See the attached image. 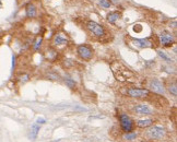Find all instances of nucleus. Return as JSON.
I'll return each mask as SVG.
<instances>
[{"mask_svg":"<svg viewBox=\"0 0 177 142\" xmlns=\"http://www.w3.org/2000/svg\"><path fill=\"white\" fill-rule=\"evenodd\" d=\"M110 67H112L115 78L118 81H120V82H134L136 81L134 72L127 67H125L120 62L114 61L110 65Z\"/></svg>","mask_w":177,"mask_h":142,"instance_id":"obj_1","label":"nucleus"},{"mask_svg":"<svg viewBox=\"0 0 177 142\" xmlns=\"http://www.w3.org/2000/svg\"><path fill=\"white\" fill-rule=\"evenodd\" d=\"M77 53H78V56L84 61H90L93 58V56H94L92 47L90 45H86V44L79 45L78 48H77Z\"/></svg>","mask_w":177,"mask_h":142,"instance_id":"obj_2","label":"nucleus"},{"mask_svg":"<svg viewBox=\"0 0 177 142\" xmlns=\"http://www.w3.org/2000/svg\"><path fill=\"white\" fill-rule=\"evenodd\" d=\"M86 29L91 32L94 36L96 37H103L105 35V29L102 24H100L95 21H87L86 22Z\"/></svg>","mask_w":177,"mask_h":142,"instance_id":"obj_3","label":"nucleus"},{"mask_svg":"<svg viewBox=\"0 0 177 142\" xmlns=\"http://www.w3.org/2000/svg\"><path fill=\"white\" fill-rule=\"evenodd\" d=\"M119 123H120V127H122V130L125 132V133H127V132H131V131H134V121H132V119L129 117L127 114H120L119 115Z\"/></svg>","mask_w":177,"mask_h":142,"instance_id":"obj_4","label":"nucleus"},{"mask_svg":"<svg viewBox=\"0 0 177 142\" xmlns=\"http://www.w3.org/2000/svg\"><path fill=\"white\" fill-rule=\"evenodd\" d=\"M150 91L148 89H140V87H130L127 90V95L132 99H144L150 96Z\"/></svg>","mask_w":177,"mask_h":142,"instance_id":"obj_5","label":"nucleus"},{"mask_svg":"<svg viewBox=\"0 0 177 142\" xmlns=\"http://www.w3.org/2000/svg\"><path fill=\"white\" fill-rule=\"evenodd\" d=\"M160 44L163 47H172L175 44V36L168 31H163L159 35Z\"/></svg>","mask_w":177,"mask_h":142,"instance_id":"obj_6","label":"nucleus"},{"mask_svg":"<svg viewBox=\"0 0 177 142\" xmlns=\"http://www.w3.org/2000/svg\"><path fill=\"white\" fill-rule=\"evenodd\" d=\"M148 135L151 139H162L165 137V129L163 127H160V126H154V127H151L149 131H148Z\"/></svg>","mask_w":177,"mask_h":142,"instance_id":"obj_7","label":"nucleus"},{"mask_svg":"<svg viewBox=\"0 0 177 142\" xmlns=\"http://www.w3.org/2000/svg\"><path fill=\"white\" fill-rule=\"evenodd\" d=\"M149 87L152 90L154 93H158V94H162L164 95L165 90H164V85L162 84V82L159 81L158 79H152L149 83Z\"/></svg>","mask_w":177,"mask_h":142,"instance_id":"obj_8","label":"nucleus"},{"mask_svg":"<svg viewBox=\"0 0 177 142\" xmlns=\"http://www.w3.org/2000/svg\"><path fill=\"white\" fill-rule=\"evenodd\" d=\"M68 43H69V39H68V36L63 33H58L57 35L54 38V46L56 47H63V46H67Z\"/></svg>","mask_w":177,"mask_h":142,"instance_id":"obj_9","label":"nucleus"},{"mask_svg":"<svg viewBox=\"0 0 177 142\" xmlns=\"http://www.w3.org/2000/svg\"><path fill=\"white\" fill-rule=\"evenodd\" d=\"M134 44L139 48H152L154 47L151 38H140V39H134Z\"/></svg>","mask_w":177,"mask_h":142,"instance_id":"obj_10","label":"nucleus"},{"mask_svg":"<svg viewBox=\"0 0 177 142\" xmlns=\"http://www.w3.org/2000/svg\"><path fill=\"white\" fill-rule=\"evenodd\" d=\"M134 111L138 115H151L152 109L146 104H137L134 107Z\"/></svg>","mask_w":177,"mask_h":142,"instance_id":"obj_11","label":"nucleus"},{"mask_svg":"<svg viewBox=\"0 0 177 142\" xmlns=\"http://www.w3.org/2000/svg\"><path fill=\"white\" fill-rule=\"evenodd\" d=\"M25 12H26V17H27L29 19L36 18L37 9H36V7H35V5H33V3H29V5L26 6Z\"/></svg>","mask_w":177,"mask_h":142,"instance_id":"obj_12","label":"nucleus"},{"mask_svg":"<svg viewBox=\"0 0 177 142\" xmlns=\"http://www.w3.org/2000/svg\"><path fill=\"white\" fill-rule=\"evenodd\" d=\"M120 17H122V13L119 12V11H110V12L107 14L106 19H107V21L110 22V24H115L117 20L120 19Z\"/></svg>","mask_w":177,"mask_h":142,"instance_id":"obj_13","label":"nucleus"},{"mask_svg":"<svg viewBox=\"0 0 177 142\" xmlns=\"http://www.w3.org/2000/svg\"><path fill=\"white\" fill-rule=\"evenodd\" d=\"M154 123V120L153 119H150V118H147V119H140V120H137V127H139V128H149V127H151Z\"/></svg>","mask_w":177,"mask_h":142,"instance_id":"obj_14","label":"nucleus"},{"mask_svg":"<svg viewBox=\"0 0 177 142\" xmlns=\"http://www.w3.org/2000/svg\"><path fill=\"white\" fill-rule=\"evenodd\" d=\"M39 130H41V125L38 124H35L32 125V128H31V132H30V137L32 140H35L38 136V132H39Z\"/></svg>","mask_w":177,"mask_h":142,"instance_id":"obj_15","label":"nucleus"},{"mask_svg":"<svg viewBox=\"0 0 177 142\" xmlns=\"http://www.w3.org/2000/svg\"><path fill=\"white\" fill-rule=\"evenodd\" d=\"M177 85H176V81H173V83H170L168 84V91L171 93L173 96H176L177 95Z\"/></svg>","mask_w":177,"mask_h":142,"instance_id":"obj_16","label":"nucleus"},{"mask_svg":"<svg viewBox=\"0 0 177 142\" xmlns=\"http://www.w3.org/2000/svg\"><path fill=\"white\" fill-rule=\"evenodd\" d=\"M124 139L125 140H128V141H132V140H136L137 139V133L131 131V132H127L125 136H124Z\"/></svg>","mask_w":177,"mask_h":142,"instance_id":"obj_17","label":"nucleus"},{"mask_svg":"<svg viewBox=\"0 0 177 142\" xmlns=\"http://www.w3.org/2000/svg\"><path fill=\"white\" fill-rule=\"evenodd\" d=\"M158 55L164 60V61H167V62H172V59L170 58V56L167 55L166 53H164L163 50H158Z\"/></svg>","mask_w":177,"mask_h":142,"instance_id":"obj_18","label":"nucleus"},{"mask_svg":"<svg viewBox=\"0 0 177 142\" xmlns=\"http://www.w3.org/2000/svg\"><path fill=\"white\" fill-rule=\"evenodd\" d=\"M42 43H43V38H42V37H37L36 41L33 44V49L38 50L41 48V46H42Z\"/></svg>","mask_w":177,"mask_h":142,"instance_id":"obj_19","label":"nucleus"},{"mask_svg":"<svg viewBox=\"0 0 177 142\" xmlns=\"http://www.w3.org/2000/svg\"><path fill=\"white\" fill-rule=\"evenodd\" d=\"M65 82H66L67 87H70V89H75V87H77V83H75V81L72 80V79H70V78H67V79L65 80Z\"/></svg>","mask_w":177,"mask_h":142,"instance_id":"obj_20","label":"nucleus"},{"mask_svg":"<svg viewBox=\"0 0 177 142\" xmlns=\"http://www.w3.org/2000/svg\"><path fill=\"white\" fill-rule=\"evenodd\" d=\"M100 6H102L105 9H108L112 6V2L110 0H100Z\"/></svg>","mask_w":177,"mask_h":142,"instance_id":"obj_21","label":"nucleus"},{"mask_svg":"<svg viewBox=\"0 0 177 142\" xmlns=\"http://www.w3.org/2000/svg\"><path fill=\"white\" fill-rule=\"evenodd\" d=\"M29 80H30V75H29V74H26V73L21 74V75L19 77V81H20V82H22V83H25V82H27Z\"/></svg>","mask_w":177,"mask_h":142,"instance_id":"obj_22","label":"nucleus"},{"mask_svg":"<svg viewBox=\"0 0 177 142\" xmlns=\"http://www.w3.org/2000/svg\"><path fill=\"white\" fill-rule=\"evenodd\" d=\"M36 124H38V125H41V126H42V125H45L46 124V120H45V119H44V118H37V120H36Z\"/></svg>","mask_w":177,"mask_h":142,"instance_id":"obj_23","label":"nucleus"},{"mask_svg":"<svg viewBox=\"0 0 177 142\" xmlns=\"http://www.w3.org/2000/svg\"><path fill=\"white\" fill-rule=\"evenodd\" d=\"M134 32H141L142 31V26L140 24H136L134 26Z\"/></svg>","mask_w":177,"mask_h":142,"instance_id":"obj_24","label":"nucleus"}]
</instances>
